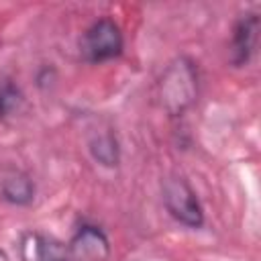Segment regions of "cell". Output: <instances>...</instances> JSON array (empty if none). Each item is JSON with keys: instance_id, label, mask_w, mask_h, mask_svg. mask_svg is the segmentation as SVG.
<instances>
[{"instance_id": "277c9868", "label": "cell", "mask_w": 261, "mask_h": 261, "mask_svg": "<svg viewBox=\"0 0 261 261\" xmlns=\"http://www.w3.org/2000/svg\"><path fill=\"white\" fill-rule=\"evenodd\" d=\"M67 249L71 261H108L110 239L102 230V226L94 222H82L73 230Z\"/></svg>"}, {"instance_id": "7a4b0ae2", "label": "cell", "mask_w": 261, "mask_h": 261, "mask_svg": "<svg viewBox=\"0 0 261 261\" xmlns=\"http://www.w3.org/2000/svg\"><path fill=\"white\" fill-rule=\"evenodd\" d=\"M124 49V37L120 27L108 18L102 16L94 20L80 39V53L88 63H106L116 59Z\"/></svg>"}, {"instance_id": "3957f363", "label": "cell", "mask_w": 261, "mask_h": 261, "mask_svg": "<svg viewBox=\"0 0 261 261\" xmlns=\"http://www.w3.org/2000/svg\"><path fill=\"white\" fill-rule=\"evenodd\" d=\"M165 210L173 220L188 228H200L204 224V208L196 190L181 175H171L161 186Z\"/></svg>"}, {"instance_id": "6da1fadb", "label": "cell", "mask_w": 261, "mask_h": 261, "mask_svg": "<svg viewBox=\"0 0 261 261\" xmlns=\"http://www.w3.org/2000/svg\"><path fill=\"white\" fill-rule=\"evenodd\" d=\"M198 98V69L192 59H175L159 80V102L171 116L188 110Z\"/></svg>"}, {"instance_id": "8992f818", "label": "cell", "mask_w": 261, "mask_h": 261, "mask_svg": "<svg viewBox=\"0 0 261 261\" xmlns=\"http://www.w3.org/2000/svg\"><path fill=\"white\" fill-rule=\"evenodd\" d=\"M22 261H71L63 241L45 232H27L20 241Z\"/></svg>"}, {"instance_id": "9c48e42d", "label": "cell", "mask_w": 261, "mask_h": 261, "mask_svg": "<svg viewBox=\"0 0 261 261\" xmlns=\"http://www.w3.org/2000/svg\"><path fill=\"white\" fill-rule=\"evenodd\" d=\"M22 102H24L22 90L12 80H4L0 84V120L12 118L20 110Z\"/></svg>"}, {"instance_id": "52a82bcc", "label": "cell", "mask_w": 261, "mask_h": 261, "mask_svg": "<svg viewBox=\"0 0 261 261\" xmlns=\"http://www.w3.org/2000/svg\"><path fill=\"white\" fill-rule=\"evenodd\" d=\"M35 194H37V188L33 177L20 169H8L0 177V198L10 206H16V208L31 206L35 200Z\"/></svg>"}, {"instance_id": "5b68a950", "label": "cell", "mask_w": 261, "mask_h": 261, "mask_svg": "<svg viewBox=\"0 0 261 261\" xmlns=\"http://www.w3.org/2000/svg\"><path fill=\"white\" fill-rule=\"evenodd\" d=\"M259 39V16L255 12L241 14L232 24L230 35V63L234 67H243L251 61Z\"/></svg>"}, {"instance_id": "ba28073f", "label": "cell", "mask_w": 261, "mask_h": 261, "mask_svg": "<svg viewBox=\"0 0 261 261\" xmlns=\"http://www.w3.org/2000/svg\"><path fill=\"white\" fill-rule=\"evenodd\" d=\"M90 153L104 167H116L118 161H120V147H118L116 137L110 130L92 137V141H90Z\"/></svg>"}]
</instances>
